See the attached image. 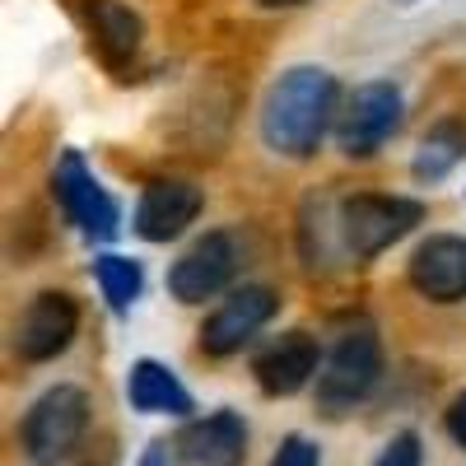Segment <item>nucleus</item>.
<instances>
[{"label": "nucleus", "mask_w": 466, "mask_h": 466, "mask_svg": "<svg viewBox=\"0 0 466 466\" xmlns=\"http://www.w3.org/2000/svg\"><path fill=\"white\" fill-rule=\"evenodd\" d=\"M340 85L322 66H289L261 98V140L280 159H313L322 136L336 127Z\"/></svg>", "instance_id": "obj_1"}, {"label": "nucleus", "mask_w": 466, "mask_h": 466, "mask_svg": "<svg viewBox=\"0 0 466 466\" xmlns=\"http://www.w3.org/2000/svg\"><path fill=\"white\" fill-rule=\"evenodd\" d=\"M382 378V340L373 318H350L340 322L327 360L318 369V410L327 420H340L355 410Z\"/></svg>", "instance_id": "obj_2"}, {"label": "nucleus", "mask_w": 466, "mask_h": 466, "mask_svg": "<svg viewBox=\"0 0 466 466\" xmlns=\"http://www.w3.org/2000/svg\"><path fill=\"white\" fill-rule=\"evenodd\" d=\"M89 434V397L70 382H56L37 397L19 424V448L33 466H61Z\"/></svg>", "instance_id": "obj_3"}, {"label": "nucleus", "mask_w": 466, "mask_h": 466, "mask_svg": "<svg viewBox=\"0 0 466 466\" xmlns=\"http://www.w3.org/2000/svg\"><path fill=\"white\" fill-rule=\"evenodd\" d=\"M424 219V206L415 197H382V191H355L340 201V233L350 261H373L392 243Z\"/></svg>", "instance_id": "obj_4"}, {"label": "nucleus", "mask_w": 466, "mask_h": 466, "mask_svg": "<svg viewBox=\"0 0 466 466\" xmlns=\"http://www.w3.org/2000/svg\"><path fill=\"white\" fill-rule=\"evenodd\" d=\"M406 122V103L392 80H364L336 112V145L350 159H373Z\"/></svg>", "instance_id": "obj_5"}, {"label": "nucleus", "mask_w": 466, "mask_h": 466, "mask_svg": "<svg viewBox=\"0 0 466 466\" xmlns=\"http://www.w3.org/2000/svg\"><path fill=\"white\" fill-rule=\"evenodd\" d=\"M238 266H243L238 238H233L228 228H210V233H201V238L173 261L168 294L177 303H187V308H197L206 299H219L233 285V276H238Z\"/></svg>", "instance_id": "obj_6"}, {"label": "nucleus", "mask_w": 466, "mask_h": 466, "mask_svg": "<svg viewBox=\"0 0 466 466\" xmlns=\"http://www.w3.org/2000/svg\"><path fill=\"white\" fill-rule=\"evenodd\" d=\"M52 191L66 210V219L85 233L89 243H107L122 228V210L107 197V187L89 173V164L80 159V149H66L56 168H52Z\"/></svg>", "instance_id": "obj_7"}, {"label": "nucleus", "mask_w": 466, "mask_h": 466, "mask_svg": "<svg viewBox=\"0 0 466 466\" xmlns=\"http://www.w3.org/2000/svg\"><path fill=\"white\" fill-rule=\"evenodd\" d=\"M276 289L270 285H233L219 308L201 322V350L210 360H228V355H238L243 345H252V336L276 318Z\"/></svg>", "instance_id": "obj_8"}, {"label": "nucleus", "mask_w": 466, "mask_h": 466, "mask_svg": "<svg viewBox=\"0 0 466 466\" xmlns=\"http://www.w3.org/2000/svg\"><path fill=\"white\" fill-rule=\"evenodd\" d=\"M75 331H80V308H75V299L61 289H43L28 299V308L15 322V355L24 364H47V360L66 355Z\"/></svg>", "instance_id": "obj_9"}, {"label": "nucleus", "mask_w": 466, "mask_h": 466, "mask_svg": "<svg viewBox=\"0 0 466 466\" xmlns=\"http://www.w3.org/2000/svg\"><path fill=\"white\" fill-rule=\"evenodd\" d=\"M406 280L430 303L466 299V233H430L406 261Z\"/></svg>", "instance_id": "obj_10"}, {"label": "nucleus", "mask_w": 466, "mask_h": 466, "mask_svg": "<svg viewBox=\"0 0 466 466\" xmlns=\"http://www.w3.org/2000/svg\"><path fill=\"white\" fill-rule=\"evenodd\" d=\"M201 187L187 177H154L136 201V233L145 243H173L201 215Z\"/></svg>", "instance_id": "obj_11"}, {"label": "nucleus", "mask_w": 466, "mask_h": 466, "mask_svg": "<svg viewBox=\"0 0 466 466\" xmlns=\"http://www.w3.org/2000/svg\"><path fill=\"white\" fill-rule=\"evenodd\" d=\"M318 369H322V345H318V336H308V331L276 336L252 360V378H257V387L266 397H294V392H303L308 382H318Z\"/></svg>", "instance_id": "obj_12"}, {"label": "nucleus", "mask_w": 466, "mask_h": 466, "mask_svg": "<svg viewBox=\"0 0 466 466\" xmlns=\"http://www.w3.org/2000/svg\"><path fill=\"white\" fill-rule=\"evenodd\" d=\"M182 466H243L248 457V424L238 410H215L206 420H187L173 439Z\"/></svg>", "instance_id": "obj_13"}, {"label": "nucleus", "mask_w": 466, "mask_h": 466, "mask_svg": "<svg viewBox=\"0 0 466 466\" xmlns=\"http://www.w3.org/2000/svg\"><path fill=\"white\" fill-rule=\"evenodd\" d=\"M299 248L308 270H331L336 261H350L345 233H340V201H331L327 191H313L299 210Z\"/></svg>", "instance_id": "obj_14"}, {"label": "nucleus", "mask_w": 466, "mask_h": 466, "mask_svg": "<svg viewBox=\"0 0 466 466\" xmlns=\"http://www.w3.org/2000/svg\"><path fill=\"white\" fill-rule=\"evenodd\" d=\"M127 401L140 415H173V420H187L191 410H197V401H191V392L177 382V373L168 364H159V360H136L131 364Z\"/></svg>", "instance_id": "obj_15"}, {"label": "nucleus", "mask_w": 466, "mask_h": 466, "mask_svg": "<svg viewBox=\"0 0 466 466\" xmlns=\"http://www.w3.org/2000/svg\"><path fill=\"white\" fill-rule=\"evenodd\" d=\"M89 19H94V47H98V56L112 70H122L140 52V33H145L140 15L131 5H122V0H94Z\"/></svg>", "instance_id": "obj_16"}, {"label": "nucleus", "mask_w": 466, "mask_h": 466, "mask_svg": "<svg viewBox=\"0 0 466 466\" xmlns=\"http://www.w3.org/2000/svg\"><path fill=\"white\" fill-rule=\"evenodd\" d=\"M461 159H466V127H461V122H439V127H430V136L420 140L415 159H410V173H415V182L434 187V182H443Z\"/></svg>", "instance_id": "obj_17"}, {"label": "nucleus", "mask_w": 466, "mask_h": 466, "mask_svg": "<svg viewBox=\"0 0 466 466\" xmlns=\"http://www.w3.org/2000/svg\"><path fill=\"white\" fill-rule=\"evenodd\" d=\"M94 280H98V289H103V299H107L112 313L127 318L131 303H136L140 289H145V270H140V261H131V257L103 252V257L94 261Z\"/></svg>", "instance_id": "obj_18"}, {"label": "nucleus", "mask_w": 466, "mask_h": 466, "mask_svg": "<svg viewBox=\"0 0 466 466\" xmlns=\"http://www.w3.org/2000/svg\"><path fill=\"white\" fill-rule=\"evenodd\" d=\"M373 466H424L420 434H415V430H401V434H392V443H387V448L373 457Z\"/></svg>", "instance_id": "obj_19"}, {"label": "nucleus", "mask_w": 466, "mask_h": 466, "mask_svg": "<svg viewBox=\"0 0 466 466\" xmlns=\"http://www.w3.org/2000/svg\"><path fill=\"white\" fill-rule=\"evenodd\" d=\"M270 466H322V452L313 439H303V434H289L280 443V452L270 457Z\"/></svg>", "instance_id": "obj_20"}, {"label": "nucleus", "mask_w": 466, "mask_h": 466, "mask_svg": "<svg viewBox=\"0 0 466 466\" xmlns=\"http://www.w3.org/2000/svg\"><path fill=\"white\" fill-rule=\"evenodd\" d=\"M443 424H448V434H452V443H457V448L466 452V392H457V397H452V406H448Z\"/></svg>", "instance_id": "obj_21"}, {"label": "nucleus", "mask_w": 466, "mask_h": 466, "mask_svg": "<svg viewBox=\"0 0 466 466\" xmlns=\"http://www.w3.org/2000/svg\"><path fill=\"white\" fill-rule=\"evenodd\" d=\"M173 461H177V452H173L168 439H154V443L145 448V457H140V466H173Z\"/></svg>", "instance_id": "obj_22"}, {"label": "nucleus", "mask_w": 466, "mask_h": 466, "mask_svg": "<svg viewBox=\"0 0 466 466\" xmlns=\"http://www.w3.org/2000/svg\"><path fill=\"white\" fill-rule=\"evenodd\" d=\"M261 10H289V5H303V0H252Z\"/></svg>", "instance_id": "obj_23"}]
</instances>
